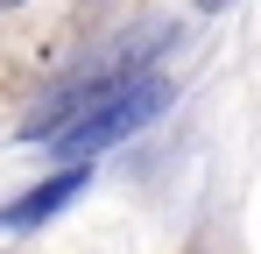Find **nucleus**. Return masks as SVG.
<instances>
[{
    "instance_id": "obj_1",
    "label": "nucleus",
    "mask_w": 261,
    "mask_h": 254,
    "mask_svg": "<svg viewBox=\"0 0 261 254\" xmlns=\"http://www.w3.org/2000/svg\"><path fill=\"white\" fill-rule=\"evenodd\" d=\"M163 106H170V78H155V71H106V78L71 85V92H64L57 106H43L21 134H29V141H57V156L78 163V156H99V148L141 134Z\"/></svg>"
},
{
    "instance_id": "obj_2",
    "label": "nucleus",
    "mask_w": 261,
    "mask_h": 254,
    "mask_svg": "<svg viewBox=\"0 0 261 254\" xmlns=\"http://www.w3.org/2000/svg\"><path fill=\"white\" fill-rule=\"evenodd\" d=\"M78 191H85V169L71 163V169H57L49 184H36V191H21L14 205H0V226H7V233H29V226H43V219H57V212H64L71 198H78Z\"/></svg>"
},
{
    "instance_id": "obj_3",
    "label": "nucleus",
    "mask_w": 261,
    "mask_h": 254,
    "mask_svg": "<svg viewBox=\"0 0 261 254\" xmlns=\"http://www.w3.org/2000/svg\"><path fill=\"white\" fill-rule=\"evenodd\" d=\"M198 7H205V14H219V7H233V0H198Z\"/></svg>"
},
{
    "instance_id": "obj_4",
    "label": "nucleus",
    "mask_w": 261,
    "mask_h": 254,
    "mask_svg": "<svg viewBox=\"0 0 261 254\" xmlns=\"http://www.w3.org/2000/svg\"><path fill=\"white\" fill-rule=\"evenodd\" d=\"M0 7H14V0H0Z\"/></svg>"
}]
</instances>
